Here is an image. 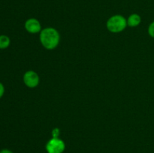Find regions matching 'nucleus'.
Masks as SVG:
<instances>
[{
    "label": "nucleus",
    "instance_id": "6",
    "mask_svg": "<svg viewBox=\"0 0 154 153\" xmlns=\"http://www.w3.org/2000/svg\"><path fill=\"white\" fill-rule=\"evenodd\" d=\"M141 18L138 14H132L127 19V25L131 27H135L141 23Z\"/></svg>",
    "mask_w": 154,
    "mask_h": 153
},
{
    "label": "nucleus",
    "instance_id": "1",
    "mask_svg": "<svg viewBox=\"0 0 154 153\" xmlns=\"http://www.w3.org/2000/svg\"><path fill=\"white\" fill-rule=\"evenodd\" d=\"M40 40L46 49L53 50L59 44L60 34L54 28H44L41 32Z\"/></svg>",
    "mask_w": 154,
    "mask_h": 153
},
{
    "label": "nucleus",
    "instance_id": "2",
    "mask_svg": "<svg viewBox=\"0 0 154 153\" xmlns=\"http://www.w3.org/2000/svg\"><path fill=\"white\" fill-rule=\"evenodd\" d=\"M127 26V20L122 15L117 14L111 16L107 22V27L111 32H120L124 30Z\"/></svg>",
    "mask_w": 154,
    "mask_h": 153
},
{
    "label": "nucleus",
    "instance_id": "5",
    "mask_svg": "<svg viewBox=\"0 0 154 153\" xmlns=\"http://www.w3.org/2000/svg\"><path fill=\"white\" fill-rule=\"evenodd\" d=\"M25 28L29 33H38L42 30L40 22L35 18H30L25 22Z\"/></svg>",
    "mask_w": 154,
    "mask_h": 153
},
{
    "label": "nucleus",
    "instance_id": "11",
    "mask_svg": "<svg viewBox=\"0 0 154 153\" xmlns=\"http://www.w3.org/2000/svg\"><path fill=\"white\" fill-rule=\"evenodd\" d=\"M0 153H13V152L8 149V148H4V149H2L1 151H0Z\"/></svg>",
    "mask_w": 154,
    "mask_h": 153
},
{
    "label": "nucleus",
    "instance_id": "7",
    "mask_svg": "<svg viewBox=\"0 0 154 153\" xmlns=\"http://www.w3.org/2000/svg\"><path fill=\"white\" fill-rule=\"evenodd\" d=\"M11 40L8 36L5 34L0 35V50H5L10 46Z\"/></svg>",
    "mask_w": 154,
    "mask_h": 153
},
{
    "label": "nucleus",
    "instance_id": "9",
    "mask_svg": "<svg viewBox=\"0 0 154 153\" xmlns=\"http://www.w3.org/2000/svg\"><path fill=\"white\" fill-rule=\"evenodd\" d=\"M60 135V130L58 128H55L52 130V136L53 137L57 138Z\"/></svg>",
    "mask_w": 154,
    "mask_h": 153
},
{
    "label": "nucleus",
    "instance_id": "4",
    "mask_svg": "<svg viewBox=\"0 0 154 153\" xmlns=\"http://www.w3.org/2000/svg\"><path fill=\"white\" fill-rule=\"evenodd\" d=\"M23 82L29 88H35L39 83V76L33 70H28L23 75Z\"/></svg>",
    "mask_w": 154,
    "mask_h": 153
},
{
    "label": "nucleus",
    "instance_id": "3",
    "mask_svg": "<svg viewBox=\"0 0 154 153\" xmlns=\"http://www.w3.org/2000/svg\"><path fill=\"white\" fill-rule=\"evenodd\" d=\"M66 148V144L60 138H54L50 140L46 145L48 153H63Z\"/></svg>",
    "mask_w": 154,
    "mask_h": 153
},
{
    "label": "nucleus",
    "instance_id": "10",
    "mask_svg": "<svg viewBox=\"0 0 154 153\" xmlns=\"http://www.w3.org/2000/svg\"><path fill=\"white\" fill-rule=\"evenodd\" d=\"M5 93V86L1 82H0V98L4 95Z\"/></svg>",
    "mask_w": 154,
    "mask_h": 153
},
{
    "label": "nucleus",
    "instance_id": "8",
    "mask_svg": "<svg viewBox=\"0 0 154 153\" xmlns=\"http://www.w3.org/2000/svg\"><path fill=\"white\" fill-rule=\"evenodd\" d=\"M148 34L152 38H154V21L150 24L148 27Z\"/></svg>",
    "mask_w": 154,
    "mask_h": 153
}]
</instances>
